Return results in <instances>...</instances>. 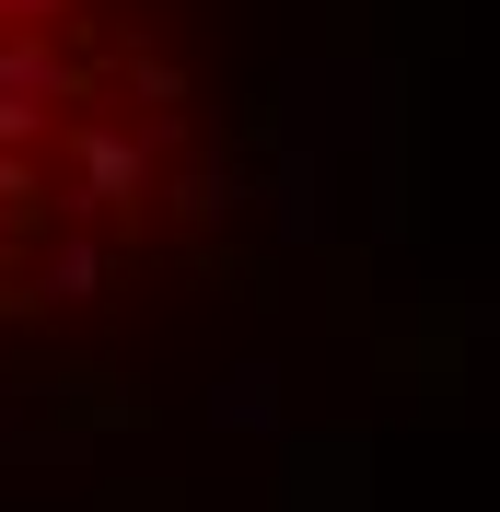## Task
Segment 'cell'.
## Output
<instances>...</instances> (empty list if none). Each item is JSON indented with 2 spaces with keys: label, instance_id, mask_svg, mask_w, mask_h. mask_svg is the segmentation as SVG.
<instances>
[{
  "label": "cell",
  "instance_id": "6da1fadb",
  "mask_svg": "<svg viewBox=\"0 0 500 512\" xmlns=\"http://www.w3.org/2000/svg\"><path fill=\"white\" fill-rule=\"evenodd\" d=\"M198 175V70L152 0H0V326L140 268Z\"/></svg>",
  "mask_w": 500,
  "mask_h": 512
}]
</instances>
